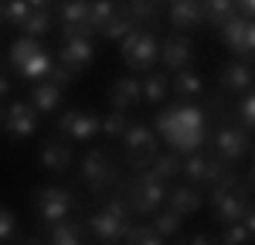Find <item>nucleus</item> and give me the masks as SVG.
Segmentation results:
<instances>
[{
    "label": "nucleus",
    "instance_id": "e433bc0d",
    "mask_svg": "<svg viewBox=\"0 0 255 245\" xmlns=\"http://www.w3.org/2000/svg\"><path fill=\"white\" fill-rule=\"evenodd\" d=\"M27 14H31V3L27 0H7L3 3V17L10 20V24H17V27H24Z\"/></svg>",
    "mask_w": 255,
    "mask_h": 245
},
{
    "label": "nucleus",
    "instance_id": "9d476101",
    "mask_svg": "<svg viewBox=\"0 0 255 245\" xmlns=\"http://www.w3.org/2000/svg\"><path fill=\"white\" fill-rule=\"evenodd\" d=\"M55 126H58L61 136L85 143V140H92V136L99 133V116L96 113H82V109H65Z\"/></svg>",
    "mask_w": 255,
    "mask_h": 245
},
{
    "label": "nucleus",
    "instance_id": "ddd939ff",
    "mask_svg": "<svg viewBox=\"0 0 255 245\" xmlns=\"http://www.w3.org/2000/svg\"><path fill=\"white\" fill-rule=\"evenodd\" d=\"M218 85H221V92H249L252 89V68L245 65V61H228L221 72H218Z\"/></svg>",
    "mask_w": 255,
    "mask_h": 245
},
{
    "label": "nucleus",
    "instance_id": "1a4fd4ad",
    "mask_svg": "<svg viewBox=\"0 0 255 245\" xmlns=\"http://www.w3.org/2000/svg\"><path fill=\"white\" fill-rule=\"evenodd\" d=\"M3 122H7L10 140H27V136H34V133H38V109H34V102L31 99L14 102V106L3 113Z\"/></svg>",
    "mask_w": 255,
    "mask_h": 245
},
{
    "label": "nucleus",
    "instance_id": "f704fd0d",
    "mask_svg": "<svg viewBox=\"0 0 255 245\" xmlns=\"http://www.w3.org/2000/svg\"><path fill=\"white\" fill-rule=\"evenodd\" d=\"M218 242L221 245H245V242H252V232L242 225V218L238 222H228L225 225V232L218 235Z\"/></svg>",
    "mask_w": 255,
    "mask_h": 245
},
{
    "label": "nucleus",
    "instance_id": "f03ea898",
    "mask_svg": "<svg viewBox=\"0 0 255 245\" xmlns=\"http://www.w3.org/2000/svg\"><path fill=\"white\" fill-rule=\"evenodd\" d=\"M167 201V184L153 177L146 167H143V174H136L133 181L126 184V191H123V204L129 208V211H136V215H153L160 204Z\"/></svg>",
    "mask_w": 255,
    "mask_h": 245
},
{
    "label": "nucleus",
    "instance_id": "f257e3e1",
    "mask_svg": "<svg viewBox=\"0 0 255 245\" xmlns=\"http://www.w3.org/2000/svg\"><path fill=\"white\" fill-rule=\"evenodd\" d=\"M157 133L170 143V150L177 153H191V150H201L204 146V136H208V113L197 109L191 102H177V106H167L160 109V116L153 120Z\"/></svg>",
    "mask_w": 255,
    "mask_h": 245
},
{
    "label": "nucleus",
    "instance_id": "2f4dec72",
    "mask_svg": "<svg viewBox=\"0 0 255 245\" xmlns=\"http://www.w3.org/2000/svg\"><path fill=\"white\" fill-rule=\"evenodd\" d=\"M48 31H51V14H48L44 7H31V14L24 20V34L41 38V34H48Z\"/></svg>",
    "mask_w": 255,
    "mask_h": 245
},
{
    "label": "nucleus",
    "instance_id": "58836bf2",
    "mask_svg": "<svg viewBox=\"0 0 255 245\" xmlns=\"http://www.w3.org/2000/svg\"><path fill=\"white\" fill-rule=\"evenodd\" d=\"M232 7H235V14H242V17H252L255 14V0H232Z\"/></svg>",
    "mask_w": 255,
    "mask_h": 245
},
{
    "label": "nucleus",
    "instance_id": "dca6fc26",
    "mask_svg": "<svg viewBox=\"0 0 255 245\" xmlns=\"http://www.w3.org/2000/svg\"><path fill=\"white\" fill-rule=\"evenodd\" d=\"M109 102H113V109H129V106L143 102V89H139L136 75H123V79L113 82V89H109Z\"/></svg>",
    "mask_w": 255,
    "mask_h": 245
},
{
    "label": "nucleus",
    "instance_id": "9b49d317",
    "mask_svg": "<svg viewBox=\"0 0 255 245\" xmlns=\"http://www.w3.org/2000/svg\"><path fill=\"white\" fill-rule=\"evenodd\" d=\"M215 153L225 163L242 160V157L249 153V129H242V126H228V122H225V126L215 133Z\"/></svg>",
    "mask_w": 255,
    "mask_h": 245
},
{
    "label": "nucleus",
    "instance_id": "7c9ffc66",
    "mask_svg": "<svg viewBox=\"0 0 255 245\" xmlns=\"http://www.w3.org/2000/svg\"><path fill=\"white\" fill-rule=\"evenodd\" d=\"M123 242H129V245H160L163 235H160L153 225H129L126 235H123Z\"/></svg>",
    "mask_w": 255,
    "mask_h": 245
},
{
    "label": "nucleus",
    "instance_id": "2eb2a0df",
    "mask_svg": "<svg viewBox=\"0 0 255 245\" xmlns=\"http://www.w3.org/2000/svg\"><path fill=\"white\" fill-rule=\"evenodd\" d=\"M85 239V225L72 222V218H61V222L44 225V242L51 245H79Z\"/></svg>",
    "mask_w": 255,
    "mask_h": 245
},
{
    "label": "nucleus",
    "instance_id": "c9c22d12",
    "mask_svg": "<svg viewBox=\"0 0 255 245\" xmlns=\"http://www.w3.org/2000/svg\"><path fill=\"white\" fill-rule=\"evenodd\" d=\"M238 126H242V129H252L255 126V96H252V89L242 92V99H238Z\"/></svg>",
    "mask_w": 255,
    "mask_h": 245
},
{
    "label": "nucleus",
    "instance_id": "5701e85b",
    "mask_svg": "<svg viewBox=\"0 0 255 245\" xmlns=\"http://www.w3.org/2000/svg\"><path fill=\"white\" fill-rule=\"evenodd\" d=\"M139 89H143V102H163L170 96V79L163 72H153L150 68V75L139 79Z\"/></svg>",
    "mask_w": 255,
    "mask_h": 245
},
{
    "label": "nucleus",
    "instance_id": "4468645a",
    "mask_svg": "<svg viewBox=\"0 0 255 245\" xmlns=\"http://www.w3.org/2000/svg\"><path fill=\"white\" fill-rule=\"evenodd\" d=\"M170 24H174L177 31H194L204 24L201 17V0H170Z\"/></svg>",
    "mask_w": 255,
    "mask_h": 245
},
{
    "label": "nucleus",
    "instance_id": "37998d69",
    "mask_svg": "<svg viewBox=\"0 0 255 245\" xmlns=\"http://www.w3.org/2000/svg\"><path fill=\"white\" fill-rule=\"evenodd\" d=\"M0 122H3V109H0Z\"/></svg>",
    "mask_w": 255,
    "mask_h": 245
},
{
    "label": "nucleus",
    "instance_id": "423d86ee",
    "mask_svg": "<svg viewBox=\"0 0 255 245\" xmlns=\"http://www.w3.org/2000/svg\"><path fill=\"white\" fill-rule=\"evenodd\" d=\"M72 208H75V194H72L68 187L51 184V187H41V191H34V211H38V218H41L44 225L68 218V211H72Z\"/></svg>",
    "mask_w": 255,
    "mask_h": 245
},
{
    "label": "nucleus",
    "instance_id": "a19ab883",
    "mask_svg": "<svg viewBox=\"0 0 255 245\" xmlns=\"http://www.w3.org/2000/svg\"><path fill=\"white\" fill-rule=\"evenodd\" d=\"M27 3H31V7H48L51 0H27Z\"/></svg>",
    "mask_w": 255,
    "mask_h": 245
},
{
    "label": "nucleus",
    "instance_id": "bb28decb",
    "mask_svg": "<svg viewBox=\"0 0 255 245\" xmlns=\"http://www.w3.org/2000/svg\"><path fill=\"white\" fill-rule=\"evenodd\" d=\"M116 10H119L116 0H92V3H89V27H92V31H102L109 20L116 17Z\"/></svg>",
    "mask_w": 255,
    "mask_h": 245
},
{
    "label": "nucleus",
    "instance_id": "39448f33",
    "mask_svg": "<svg viewBox=\"0 0 255 245\" xmlns=\"http://www.w3.org/2000/svg\"><path fill=\"white\" fill-rule=\"evenodd\" d=\"M123 150H126V163L133 167H150V160L157 157V133L146 122H129L123 133Z\"/></svg>",
    "mask_w": 255,
    "mask_h": 245
},
{
    "label": "nucleus",
    "instance_id": "aec40b11",
    "mask_svg": "<svg viewBox=\"0 0 255 245\" xmlns=\"http://www.w3.org/2000/svg\"><path fill=\"white\" fill-rule=\"evenodd\" d=\"M38 160H41V167L48 170V174H65L68 167H72V150L65 146V143H44L41 146V153H38Z\"/></svg>",
    "mask_w": 255,
    "mask_h": 245
},
{
    "label": "nucleus",
    "instance_id": "473e14b6",
    "mask_svg": "<svg viewBox=\"0 0 255 245\" xmlns=\"http://www.w3.org/2000/svg\"><path fill=\"white\" fill-rule=\"evenodd\" d=\"M126 126H129V116H126V109H113L109 116H102L99 120V133H106V136H123L126 133Z\"/></svg>",
    "mask_w": 255,
    "mask_h": 245
},
{
    "label": "nucleus",
    "instance_id": "4be33fe9",
    "mask_svg": "<svg viewBox=\"0 0 255 245\" xmlns=\"http://www.w3.org/2000/svg\"><path fill=\"white\" fill-rule=\"evenodd\" d=\"M170 89H174L180 99H194V96L204 92V82H201V75H194L191 68H177L174 79H170Z\"/></svg>",
    "mask_w": 255,
    "mask_h": 245
},
{
    "label": "nucleus",
    "instance_id": "0eeeda50",
    "mask_svg": "<svg viewBox=\"0 0 255 245\" xmlns=\"http://www.w3.org/2000/svg\"><path fill=\"white\" fill-rule=\"evenodd\" d=\"M116 177H119V167H116V160H113L109 150H89V153L82 157V181L89 184L92 191L113 187Z\"/></svg>",
    "mask_w": 255,
    "mask_h": 245
},
{
    "label": "nucleus",
    "instance_id": "4c0bfd02",
    "mask_svg": "<svg viewBox=\"0 0 255 245\" xmlns=\"http://www.w3.org/2000/svg\"><path fill=\"white\" fill-rule=\"evenodd\" d=\"M14 232H17V218H14V211H10V208H0V242H10Z\"/></svg>",
    "mask_w": 255,
    "mask_h": 245
},
{
    "label": "nucleus",
    "instance_id": "6e6552de",
    "mask_svg": "<svg viewBox=\"0 0 255 245\" xmlns=\"http://www.w3.org/2000/svg\"><path fill=\"white\" fill-rule=\"evenodd\" d=\"M221 41H225V48H228L232 55L252 58L255 55V24H252V17L232 14V17L221 24Z\"/></svg>",
    "mask_w": 255,
    "mask_h": 245
},
{
    "label": "nucleus",
    "instance_id": "79ce46f5",
    "mask_svg": "<svg viewBox=\"0 0 255 245\" xmlns=\"http://www.w3.org/2000/svg\"><path fill=\"white\" fill-rule=\"evenodd\" d=\"M0 20H3V3H0Z\"/></svg>",
    "mask_w": 255,
    "mask_h": 245
},
{
    "label": "nucleus",
    "instance_id": "cd10ccee",
    "mask_svg": "<svg viewBox=\"0 0 255 245\" xmlns=\"http://www.w3.org/2000/svg\"><path fill=\"white\" fill-rule=\"evenodd\" d=\"M133 27H136V17H133L129 10H123V7H119L116 17L109 20V24H106V27L99 31V34H102V38H113V41H116V38H123V34H129Z\"/></svg>",
    "mask_w": 255,
    "mask_h": 245
},
{
    "label": "nucleus",
    "instance_id": "a211bd4d",
    "mask_svg": "<svg viewBox=\"0 0 255 245\" xmlns=\"http://www.w3.org/2000/svg\"><path fill=\"white\" fill-rule=\"evenodd\" d=\"M215 204V218L221 225H228V222H238L242 215H245V208H249V194H242V191H228V194H221L218 201H211Z\"/></svg>",
    "mask_w": 255,
    "mask_h": 245
},
{
    "label": "nucleus",
    "instance_id": "a878e982",
    "mask_svg": "<svg viewBox=\"0 0 255 245\" xmlns=\"http://www.w3.org/2000/svg\"><path fill=\"white\" fill-rule=\"evenodd\" d=\"M153 228H157L160 235H163V242H167V239H174V235H180V228H184V215H177L174 208H167V211H153Z\"/></svg>",
    "mask_w": 255,
    "mask_h": 245
},
{
    "label": "nucleus",
    "instance_id": "ea45409f",
    "mask_svg": "<svg viewBox=\"0 0 255 245\" xmlns=\"http://www.w3.org/2000/svg\"><path fill=\"white\" fill-rule=\"evenodd\" d=\"M7 92H10V82H7V79H3V75H0V99H3Z\"/></svg>",
    "mask_w": 255,
    "mask_h": 245
},
{
    "label": "nucleus",
    "instance_id": "412c9836",
    "mask_svg": "<svg viewBox=\"0 0 255 245\" xmlns=\"http://www.w3.org/2000/svg\"><path fill=\"white\" fill-rule=\"evenodd\" d=\"M167 204L174 208L177 215H194V211H201V191H197V184H180V187H174L167 194Z\"/></svg>",
    "mask_w": 255,
    "mask_h": 245
},
{
    "label": "nucleus",
    "instance_id": "6ab92c4d",
    "mask_svg": "<svg viewBox=\"0 0 255 245\" xmlns=\"http://www.w3.org/2000/svg\"><path fill=\"white\" fill-rule=\"evenodd\" d=\"M27 99L34 102L38 113H55L58 102H61V85H58V82H51V79H38Z\"/></svg>",
    "mask_w": 255,
    "mask_h": 245
},
{
    "label": "nucleus",
    "instance_id": "c85d7f7f",
    "mask_svg": "<svg viewBox=\"0 0 255 245\" xmlns=\"http://www.w3.org/2000/svg\"><path fill=\"white\" fill-rule=\"evenodd\" d=\"M38 51H41V41L31 38V34H24V38H17V41H14V48H10V65H14V68H20L24 61L34 58Z\"/></svg>",
    "mask_w": 255,
    "mask_h": 245
},
{
    "label": "nucleus",
    "instance_id": "72a5a7b5",
    "mask_svg": "<svg viewBox=\"0 0 255 245\" xmlns=\"http://www.w3.org/2000/svg\"><path fill=\"white\" fill-rule=\"evenodd\" d=\"M58 17L61 24H89V0H65Z\"/></svg>",
    "mask_w": 255,
    "mask_h": 245
},
{
    "label": "nucleus",
    "instance_id": "b1692460",
    "mask_svg": "<svg viewBox=\"0 0 255 245\" xmlns=\"http://www.w3.org/2000/svg\"><path fill=\"white\" fill-rule=\"evenodd\" d=\"M153 177H160V181L167 184V181H174L177 174H180V153L177 150H170V153H160L157 150V157L150 160V167H146Z\"/></svg>",
    "mask_w": 255,
    "mask_h": 245
},
{
    "label": "nucleus",
    "instance_id": "393cba45",
    "mask_svg": "<svg viewBox=\"0 0 255 245\" xmlns=\"http://www.w3.org/2000/svg\"><path fill=\"white\" fill-rule=\"evenodd\" d=\"M232 14H235L232 0H201V17H204V24H211V27H221Z\"/></svg>",
    "mask_w": 255,
    "mask_h": 245
},
{
    "label": "nucleus",
    "instance_id": "c756f323",
    "mask_svg": "<svg viewBox=\"0 0 255 245\" xmlns=\"http://www.w3.org/2000/svg\"><path fill=\"white\" fill-rule=\"evenodd\" d=\"M17 72L24 75V79H31V82L48 79V72H51V55H48V51L41 48V51H38V55H34L31 61H24V65H20Z\"/></svg>",
    "mask_w": 255,
    "mask_h": 245
},
{
    "label": "nucleus",
    "instance_id": "f3484780",
    "mask_svg": "<svg viewBox=\"0 0 255 245\" xmlns=\"http://www.w3.org/2000/svg\"><path fill=\"white\" fill-rule=\"evenodd\" d=\"M160 61L177 72V68H187L191 65V41L184 38V34H174V38H167L160 44Z\"/></svg>",
    "mask_w": 255,
    "mask_h": 245
},
{
    "label": "nucleus",
    "instance_id": "7ed1b4c3",
    "mask_svg": "<svg viewBox=\"0 0 255 245\" xmlns=\"http://www.w3.org/2000/svg\"><path fill=\"white\" fill-rule=\"evenodd\" d=\"M119 51H123V61H126L133 72H150L160 61V41L153 38L150 31L133 27L129 34L119 38Z\"/></svg>",
    "mask_w": 255,
    "mask_h": 245
},
{
    "label": "nucleus",
    "instance_id": "20e7f679",
    "mask_svg": "<svg viewBox=\"0 0 255 245\" xmlns=\"http://www.w3.org/2000/svg\"><path fill=\"white\" fill-rule=\"evenodd\" d=\"M129 208L123 201H113L106 204L102 211H96L92 218H89V232H92V239L96 242H123V235H126V228H129Z\"/></svg>",
    "mask_w": 255,
    "mask_h": 245
},
{
    "label": "nucleus",
    "instance_id": "f8f14e48",
    "mask_svg": "<svg viewBox=\"0 0 255 245\" xmlns=\"http://www.w3.org/2000/svg\"><path fill=\"white\" fill-rule=\"evenodd\" d=\"M92 58H96L92 38H61V65H65L72 75L85 72V68L92 65Z\"/></svg>",
    "mask_w": 255,
    "mask_h": 245
}]
</instances>
